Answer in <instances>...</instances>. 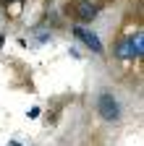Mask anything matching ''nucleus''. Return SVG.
Masks as SVG:
<instances>
[{"instance_id":"nucleus-7","label":"nucleus","mask_w":144,"mask_h":146,"mask_svg":"<svg viewBox=\"0 0 144 146\" xmlns=\"http://www.w3.org/2000/svg\"><path fill=\"white\" fill-rule=\"evenodd\" d=\"M8 146H24V143H19V141H8Z\"/></svg>"},{"instance_id":"nucleus-9","label":"nucleus","mask_w":144,"mask_h":146,"mask_svg":"<svg viewBox=\"0 0 144 146\" xmlns=\"http://www.w3.org/2000/svg\"><path fill=\"white\" fill-rule=\"evenodd\" d=\"M0 3H16V0H0Z\"/></svg>"},{"instance_id":"nucleus-4","label":"nucleus","mask_w":144,"mask_h":146,"mask_svg":"<svg viewBox=\"0 0 144 146\" xmlns=\"http://www.w3.org/2000/svg\"><path fill=\"white\" fill-rule=\"evenodd\" d=\"M71 31H74V36H76L79 42H84V44H86L89 50H92L94 55H105V47H102L100 36H97L94 31H89V29H86V26H81V24H76Z\"/></svg>"},{"instance_id":"nucleus-2","label":"nucleus","mask_w":144,"mask_h":146,"mask_svg":"<svg viewBox=\"0 0 144 146\" xmlns=\"http://www.w3.org/2000/svg\"><path fill=\"white\" fill-rule=\"evenodd\" d=\"M71 13H74V18L79 24H89L94 21V18L100 16L102 11V3H97V0H71Z\"/></svg>"},{"instance_id":"nucleus-6","label":"nucleus","mask_w":144,"mask_h":146,"mask_svg":"<svg viewBox=\"0 0 144 146\" xmlns=\"http://www.w3.org/2000/svg\"><path fill=\"white\" fill-rule=\"evenodd\" d=\"M29 117H40V107H31L29 110Z\"/></svg>"},{"instance_id":"nucleus-1","label":"nucleus","mask_w":144,"mask_h":146,"mask_svg":"<svg viewBox=\"0 0 144 146\" xmlns=\"http://www.w3.org/2000/svg\"><path fill=\"white\" fill-rule=\"evenodd\" d=\"M97 115L105 120V123H118L123 110H121V102L110 94V91H102L97 97Z\"/></svg>"},{"instance_id":"nucleus-5","label":"nucleus","mask_w":144,"mask_h":146,"mask_svg":"<svg viewBox=\"0 0 144 146\" xmlns=\"http://www.w3.org/2000/svg\"><path fill=\"white\" fill-rule=\"evenodd\" d=\"M31 31H34V36H37V42H47V39H50V29L37 26V29H31Z\"/></svg>"},{"instance_id":"nucleus-3","label":"nucleus","mask_w":144,"mask_h":146,"mask_svg":"<svg viewBox=\"0 0 144 146\" xmlns=\"http://www.w3.org/2000/svg\"><path fill=\"white\" fill-rule=\"evenodd\" d=\"M141 44H144V34L136 31L134 36L121 39L115 44V55H118V58H126V60H139L141 58Z\"/></svg>"},{"instance_id":"nucleus-8","label":"nucleus","mask_w":144,"mask_h":146,"mask_svg":"<svg viewBox=\"0 0 144 146\" xmlns=\"http://www.w3.org/2000/svg\"><path fill=\"white\" fill-rule=\"evenodd\" d=\"M3 44H5V36H3V34H0V47H3Z\"/></svg>"}]
</instances>
